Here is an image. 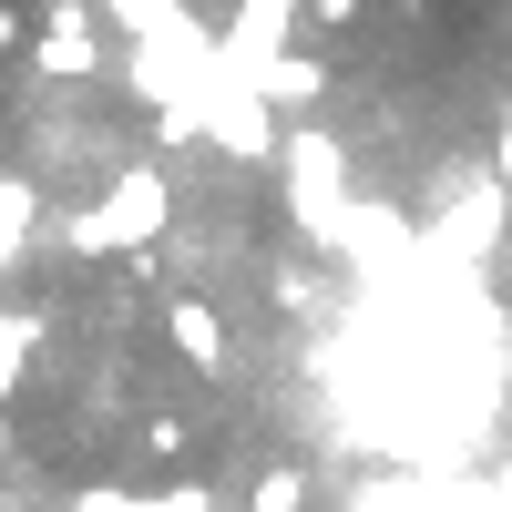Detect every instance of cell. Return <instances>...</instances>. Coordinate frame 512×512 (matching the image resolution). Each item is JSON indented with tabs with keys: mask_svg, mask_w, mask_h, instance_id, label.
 I'll list each match as a JSON object with an SVG mask.
<instances>
[{
	"mask_svg": "<svg viewBox=\"0 0 512 512\" xmlns=\"http://www.w3.org/2000/svg\"><path fill=\"white\" fill-rule=\"evenodd\" d=\"M164 338H175V359H195L205 379L226 369V318L205 308V297H164Z\"/></svg>",
	"mask_w": 512,
	"mask_h": 512,
	"instance_id": "obj_1",
	"label": "cell"
},
{
	"mask_svg": "<svg viewBox=\"0 0 512 512\" xmlns=\"http://www.w3.org/2000/svg\"><path fill=\"white\" fill-rule=\"evenodd\" d=\"M31 216H41V205H31V185H0V267H11V256H21Z\"/></svg>",
	"mask_w": 512,
	"mask_h": 512,
	"instance_id": "obj_2",
	"label": "cell"
},
{
	"mask_svg": "<svg viewBox=\"0 0 512 512\" xmlns=\"http://www.w3.org/2000/svg\"><path fill=\"white\" fill-rule=\"evenodd\" d=\"M297 502H308L297 472H256V492H246V512H297Z\"/></svg>",
	"mask_w": 512,
	"mask_h": 512,
	"instance_id": "obj_3",
	"label": "cell"
},
{
	"mask_svg": "<svg viewBox=\"0 0 512 512\" xmlns=\"http://www.w3.org/2000/svg\"><path fill=\"white\" fill-rule=\"evenodd\" d=\"M21 31H31V11H21V0H0V52H21Z\"/></svg>",
	"mask_w": 512,
	"mask_h": 512,
	"instance_id": "obj_4",
	"label": "cell"
},
{
	"mask_svg": "<svg viewBox=\"0 0 512 512\" xmlns=\"http://www.w3.org/2000/svg\"><path fill=\"white\" fill-rule=\"evenodd\" d=\"M21 11H31V0H21Z\"/></svg>",
	"mask_w": 512,
	"mask_h": 512,
	"instance_id": "obj_5",
	"label": "cell"
}]
</instances>
